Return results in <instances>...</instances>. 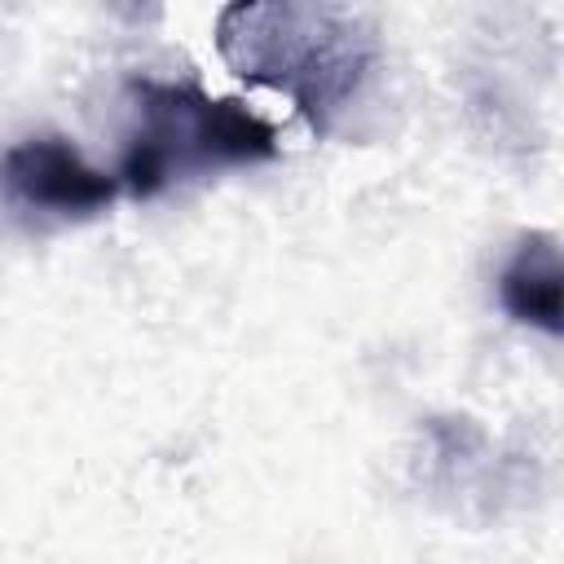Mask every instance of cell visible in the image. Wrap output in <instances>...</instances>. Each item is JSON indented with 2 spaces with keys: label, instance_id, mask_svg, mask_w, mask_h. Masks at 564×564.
I'll return each mask as SVG.
<instances>
[{
  "label": "cell",
  "instance_id": "cell-1",
  "mask_svg": "<svg viewBox=\"0 0 564 564\" xmlns=\"http://www.w3.org/2000/svg\"><path fill=\"white\" fill-rule=\"evenodd\" d=\"M216 53L260 88L282 93L313 132H326L379 62V26L352 4L247 0L216 18Z\"/></svg>",
  "mask_w": 564,
  "mask_h": 564
},
{
  "label": "cell",
  "instance_id": "cell-2",
  "mask_svg": "<svg viewBox=\"0 0 564 564\" xmlns=\"http://www.w3.org/2000/svg\"><path fill=\"white\" fill-rule=\"evenodd\" d=\"M137 128L119 159V185L154 198L189 176L251 167L278 154L273 128L229 97H207L198 84L132 79Z\"/></svg>",
  "mask_w": 564,
  "mask_h": 564
},
{
  "label": "cell",
  "instance_id": "cell-3",
  "mask_svg": "<svg viewBox=\"0 0 564 564\" xmlns=\"http://www.w3.org/2000/svg\"><path fill=\"white\" fill-rule=\"evenodd\" d=\"M0 189L9 203L26 212L57 220H88L115 203L119 176L93 167L62 137H26L0 154Z\"/></svg>",
  "mask_w": 564,
  "mask_h": 564
},
{
  "label": "cell",
  "instance_id": "cell-4",
  "mask_svg": "<svg viewBox=\"0 0 564 564\" xmlns=\"http://www.w3.org/2000/svg\"><path fill=\"white\" fill-rule=\"evenodd\" d=\"M498 300L516 322L538 326L542 335L564 330V269L555 234L520 238V247L498 273Z\"/></svg>",
  "mask_w": 564,
  "mask_h": 564
}]
</instances>
